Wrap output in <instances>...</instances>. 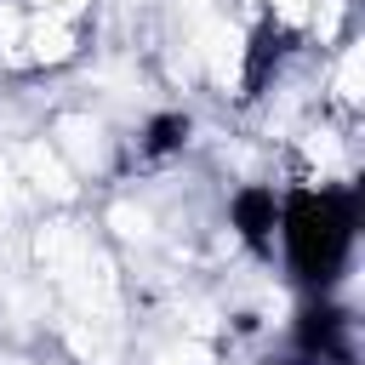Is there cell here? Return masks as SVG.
Listing matches in <instances>:
<instances>
[{
    "instance_id": "1",
    "label": "cell",
    "mask_w": 365,
    "mask_h": 365,
    "mask_svg": "<svg viewBox=\"0 0 365 365\" xmlns=\"http://www.w3.org/2000/svg\"><path fill=\"white\" fill-rule=\"evenodd\" d=\"M279 228H285V251H291L297 279L331 285L342 268V251L359 228V200L348 188H325V194L297 188L279 200Z\"/></svg>"
},
{
    "instance_id": "2",
    "label": "cell",
    "mask_w": 365,
    "mask_h": 365,
    "mask_svg": "<svg viewBox=\"0 0 365 365\" xmlns=\"http://www.w3.org/2000/svg\"><path fill=\"white\" fill-rule=\"evenodd\" d=\"M285 51H291V29L285 23H257V34H251V51H245V97H257L268 80H274V68L285 63Z\"/></svg>"
},
{
    "instance_id": "3",
    "label": "cell",
    "mask_w": 365,
    "mask_h": 365,
    "mask_svg": "<svg viewBox=\"0 0 365 365\" xmlns=\"http://www.w3.org/2000/svg\"><path fill=\"white\" fill-rule=\"evenodd\" d=\"M234 228H240V240H245L251 251H262V245L274 240V228H279V200H274V188H240V194H234Z\"/></svg>"
},
{
    "instance_id": "4",
    "label": "cell",
    "mask_w": 365,
    "mask_h": 365,
    "mask_svg": "<svg viewBox=\"0 0 365 365\" xmlns=\"http://www.w3.org/2000/svg\"><path fill=\"white\" fill-rule=\"evenodd\" d=\"M297 348L302 354H336L342 348V314L331 308V302H314V308H302V319H297Z\"/></svg>"
},
{
    "instance_id": "5",
    "label": "cell",
    "mask_w": 365,
    "mask_h": 365,
    "mask_svg": "<svg viewBox=\"0 0 365 365\" xmlns=\"http://www.w3.org/2000/svg\"><path fill=\"white\" fill-rule=\"evenodd\" d=\"M182 143H188V120H182V114L148 120V154H177Z\"/></svg>"
}]
</instances>
